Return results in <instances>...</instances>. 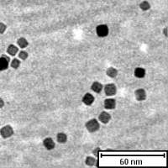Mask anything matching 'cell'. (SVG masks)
<instances>
[{
    "instance_id": "4fadbf2b",
    "label": "cell",
    "mask_w": 168,
    "mask_h": 168,
    "mask_svg": "<svg viewBox=\"0 0 168 168\" xmlns=\"http://www.w3.org/2000/svg\"><path fill=\"white\" fill-rule=\"evenodd\" d=\"M106 74L110 78H115L118 76V70L114 67H109L107 69Z\"/></svg>"
},
{
    "instance_id": "8992f818",
    "label": "cell",
    "mask_w": 168,
    "mask_h": 168,
    "mask_svg": "<svg viewBox=\"0 0 168 168\" xmlns=\"http://www.w3.org/2000/svg\"><path fill=\"white\" fill-rule=\"evenodd\" d=\"M104 106L106 109H114L116 108V100L114 98H107L104 100Z\"/></svg>"
},
{
    "instance_id": "8fae6325",
    "label": "cell",
    "mask_w": 168,
    "mask_h": 168,
    "mask_svg": "<svg viewBox=\"0 0 168 168\" xmlns=\"http://www.w3.org/2000/svg\"><path fill=\"white\" fill-rule=\"evenodd\" d=\"M103 88H104V86L102 85V83L98 82H94L91 86V89L97 93H100L103 90Z\"/></svg>"
},
{
    "instance_id": "6da1fadb",
    "label": "cell",
    "mask_w": 168,
    "mask_h": 168,
    "mask_svg": "<svg viewBox=\"0 0 168 168\" xmlns=\"http://www.w3.org/2000/svg\"><path fill=\"white\" fill-rule=\"evenodd\" d=\"M85 127H86V129H88V132L94 133V132L98 131V129H100V124H99L98 121L96 118H92L86 123Z\"/></svg>"
},
{
    "instance_id": "52a82bcc",
    "label": "cell",
    "mask_w": 168,
    "mask_h": 168,
    "mask_svg": "<svg viewBox=\"0 0 168 168\" xmlns=\"http://www.w3.org/2000/svg\"><path fill=\"white\" fill-rule=\"evenodd\" d=\"M94 99H95V98H94L93 95L89 93V92H88V93H86V94L82 97V101L83 104H86L87 106H91L92 104H93Z\"/></svg>"
},
{
    "instance_id": "ac0fdd59",
    "label": "cell",
    "mask_w": 168,
    "mask_h": 168,
    "mask_svg": "<svg viewBox=\"0 0 168 168\" xmlns=\"http://www.w3.org/2000/svg\"><path fill=\"white\" fill-rule=\"evenodd\" d=\"M85 163L88 167H93L95 165V163H96V159L94 157H92V156H88L86 158Z\"/></svg>"
},
{
    "instance_id": "2e32d148",
    "label": "cell",
    "mask_w": 168,
    "mask_h": 168,
    "mask_svg": "<svg viewBox=\"0 0 168 168\" xmlns=\"http://www.w3.org/2000/svg\"><path fill=\"white\" fill-rule=\"evenodd\" d=\"M56 140L59 143L64 144L67 141V135L65 133H59L56 135Z\"/></svg>"
},
{
    "instance_id": "5bb4252c",
    "label": "cell",
    "mask_w": 168,
    "mask_h": 168,
    "mask_svg": "<svg viewBox=\"0 0 168 168\" xmlns=\"http://www.w3.org/2000/svg\"><path fill=\"white\" fill-rule=\"evenodd\" d=\"M19 52V49L16 46L14 45H9L7 48V52L9 55L12 56H14L17 53Z\"/></svg>"
},
{
    "instance_id": "ba28073f",
    "label": "cell",
    "mask_w": 168,
    "mask_h": 168,
    "mask_svg": "<svg viewBox=\"0 0 168 168\" xmlns=\"http://www.w3.org/2000/svg\"><path fill=\"white\" fill-rule=\"evenodd\" d=\"M111 114H108V112H102L100 114H99V116H98V120L101 122V123H103L104 124H108L110 120H111Z\"/></svg>"
},
{
    "instance_id": "3957f363",
    "label": "cell",
    "mask_w": 168,
    "mask_h": 168,
    "mask_svg": "<svg viewBox=\"0 0 168 168\" xmlns=\"http://www.w3.org/2000/svg\"><path fill=\"white\" fill-rule=\"evenodd\" d=\"M96 33L98 37L104 38V37L108 36V35L109 33V29H108V25H100L97 26Z\"/></svg>"
},
{
    "instance_id": "44dd1931",
    "label": "cell",
    "mask_w": 168,
    "mask_h": 168,
    "mask_svg": "<svg viewBox=\"0 0 168 168\" xmlns=\"http://www.w3.org/2000/svg\"><path fill=\"white\" fill-rule=\"evenodd\" d=\"M7 29V25L3 23L0 22V34H3Z\"/></svg>"
},
{
    "instance_id": "7a4b0ae2",
    "label": "cell",
    "mask_w": 168,
    "mask_h": 168,
    "mask_svg": "<svg viewBox=\"0 0 168 168\" xmlns=\"http://www.w3.org/2000/svg\"><path fill=\"white\" fill-rule=\"evenodd\" d=\"M13 133H14V131H13V127L9 124L3 126L2 129H0V135L3 139H7V138L11 137L13 135Z\"/></svg>"
},
{
    "instance_id": "9c48e42d",
    "label": "cell",
    "mask_w": 168,
    "mask_h": 168,
    "mask_svg": "<svg viewBox=\"0 0 168 168\" xmlns=\"http://www.w3.org/2000/svg\"><path fill=\"white\" fill-rule=\"evenodd\" d=\"M135 98L138 101H144L146 98V92L145 89L143 88H139L135 92Z\"/></svg>"
},
{
    "instance_id": "cb8c5ba5",
    "label": "cell",
    "mask_w": 168,
    "mask_h": 168,
    "mask_svg": "<svg viewBox=\"0 0 168 168\" xmlns=\"http://www.w3.org/2000/svg\"><path fill=\"white\" fill-rule=\"evenodd\" d=\"M0 72H1V71H0Z\"/></svg>"
},
{
    "instance_id": "277c9868",
    "label": "cell",
    "mask_w": 168,
    "mask_h": 168,
    "mask_svg": "<svg viewBox=\"0 0 168 168\" xmlns=\"http://www.w3.org/2000/svg\"><path fill=\"white\" fill-rule=\"evenodd\" d=\"M104 92L107 96H114L117 92V87L114 83H108L104 86Z\"/></svg>"
},
{
    "instance_id": "603a6c76",
    "label": "cell",
    "mask_w": 168,
    "mask_h": 168,
    "mask_svg": "<svg viewBox=\"0 0 168 168\" xmlns=\"http://www.w3.org/2000/svg\"><path fill=\"white\" fill-rule=\"evenodd\" d=\"M164 34H166V36H167V28H166V29H164Z\"/></svg>"
},
{
    "instance_id": "30bf717a",
    "label": "cell",
    "mask_w": 168,
    "mask_h": 168,
    "mask_svg": "<svg viewBox=\"0 0 168 168\" xmlns=\"http://www.w3.org/2000/svg\"><path fill=\"white\" fill-rule=\"evenodd\" d=\"M43 145H44L47 150L51 151V150H53V149L55 148L56 144H55L54 141L52 140V138L47 137V138H46V139L44 140V141H43Z\"/></svg>"
},
{
    "instance_id": "d6986e66",
    "label": "cell",
    "mask_w": 168,
    "mask_h": 168,
    "mask_svg": "<svg viewBox=\"0 0 168 168\" xmlns=\"http://www.w3.org/2000/svg\"><path fill=\"white\" fill-rule=\"evenodd\" d=\"M20 64H21L20 63V61L19 59H17V58H14V59H13L11 61L10 66H11V67H13V69H18L19 67Z\"/></svg>"
},
{
    "instance_id": "5b68a950",
    "label": "cell",
    "mask_w": 168,
    "mask_h": 168,
    "mask_svg": "<svg viewBox=\"0 0 168 168\" xmlns=\"http://www.w3.org/2000/svg\"><path fill=\"white\" fill-rule=\"evenodd\" d=\"M10 62V58L5 55H3L0 57V71L7 70Z\"/></svg>"
},
{
    "instance_id": "9a60e30c",
    "label": "cell",
    "mask_w": 168,
    "mask_h": 168,
    "mask_svg": "<svg viewBox=\"0 0 168 168\" xmlns=\"http://www.w3.org/2000/svg\"><path fill=\"white\" fill-rule=\"evenodd\" d=\"M17 44H18V46L20 47V48H22V49H25L28 46H29V42H28V40L25 39V38H24V37H20L19 39L17 40Z\"/></svg>"
},
{
    "instance_id": "7c38bea8",
    "label": "cell",
    "mask_w": 168,
    "mask_h": 168,
    "mask_svg": "<svg viewBox=\"0 0 168 168\" xmlns=\"http://www.w3.org/2000/svg\"><path fill=\"white\" fill-rule=\"evenodd\" d=\"M134 75L135 77L137 78H143L145 76V70L142 67H137L135 69L134 72Z\"/></svg>"
},
{
    "instance_id": "e0dca14e",
    "label": "cell",
    "mask_w": 168,
    "mask_h": 168,
    "mask_svg": "<svg viewBox=\"0 0 168 168\" xmlns=\"http://www.w3.org/2000/svg\"><path fill=\"white\" fill-rule=\"evenodd\" d=\"M140 8L143 11H147L151 9V4L148 1H143L140 3Z\"/></svg>"
},
{
    "instance_id": "ffe728a7",
    "label": "cell",
    "mask_w": 168,
    "mask_h": 168,
    "mask_svg": "<svg viewBox=\"0 0 168 168\" xmlns=\"http://www.w3.org/2000/svg\"><path fill=\"white\" fill-rule=\"evenodd\" d=\"M28 56H29V54L25 51H21V52H19V57L21 60H24L25 61V60H26L28 58Z\"/></svg>"
},
{
    "instance_id": "7402d4cb",
    "label": "cell",
    "mask_w": 168,
    "mask_h": 168,
    "mask_svg": "<svg viewBox=\"0 0 168 168\" xmlns=\"http://www.w3.org/2000/svg\"><path fill=\"white\" fill-rule=\"evenodd\" d=\"M3 106H4V102H3V100L0 98V108H2Z\"/></svg>"
}]
</instances>
